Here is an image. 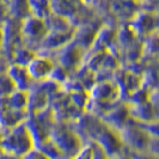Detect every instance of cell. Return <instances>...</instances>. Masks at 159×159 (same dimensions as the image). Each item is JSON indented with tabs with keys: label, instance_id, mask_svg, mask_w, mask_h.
Wrapping results in <instances>:
<instances>
[{
	"label": "cell",
	"instance_id": "obj_11",
	"mask_svg": "<svg viewBox=\"0 0 159 159\" xmlns=\"http://www.w3.org/2000/svg\"><path fill=\"white\" fill-rule=\"evenodd\" d=\"M6 102H7V105L10 108L18 110V111L26 112V104H28V95H26V92L15 90L8 97H6Z\"/></svg>",
	"mask_w": 159,
	"mask_h": 159
},
{
	"label": "cell",
	"instance_id": "obj_8",
	"mask_svg": "<svg viewBox=\"0 0 159 159\" xmlns=\"http://www.w3.org/2000/svg\"><path fill=\"white\" fill-rule=\"evenodd\" d=\"M52 13L71 19L75 12V4L72 0H49Z\"/></svg>",
	"mask_w": 159,
	"mask_h": 159
},
{
	"label": "cell",
	"instance_id": "obj_3",
	"mask_svg": "<svg viewBox=\"0 0 159 159\" xmlns=\"http://www.w3.org/2000/svg\"><path fill=\"white\" fill-rule=\"evenodd\" d=\"M57 52V61L62 68L66 71H77L84 62V49L80 48L75 42L71 40L64 47L56 50Z\"/></svg>",
	"mask_w": 159,
	"mask_h": 159
},
{
	"label": "cell",
	"instance_id": "obj_2",
	"mask_svg": "<svg viewBox=\"0 0 159 159\" xmlns=\"http://www.w3.org/2000/svg\"><path fill=\"white\" fill-rule=\"evenodd\" d=\"M49 138L60 148V151L67 157V159L73 158L83 147L80 143H81L80 136L72 129L64 126V123L55 122L50 130Z\"/></svg>",
	"mask_w": 159,
	"mask_h": 159
},
{
	"label": "cell",
	"instance_id": "obj_6",
	"mask_svg": "<svg viewBox=\"0 0 159 159\" xmlns=\"http://www.w3.org/2000/svg\"><path fill=\"white\" fill-rule=\"evenodd\" d=\"M128 26L132 29L134 35L147 37L157 31V17L152 12H138L130 18Z\"/></svg>",
	"mask_w": 159,
	"mask_h": 159
},
{
	"label": "cell",
	"instance_id": "obj_18",
	"mask_svg": "<svg viewBox=\"0 0 159 159\" xmlns=\"http://www.w3.org/2000/svg\"><path fill=\"white\" fill-rule=\"evenodd\" d=\"M80 1H83L84 4H88V5H90V4H92L95 0H80Z\"/></svg>",
	"mask_w": 159,
	"mask_h": 159
},
{
	"label": "cell",
	"instance_id": "obj_5",
	"mask_svg": "<svg viewBox=\"0 0 159 159\" xmlns=\"http://www.w3.org/2000/svg\"><path fill=\"white\" fill-rule=\"evenodd\" d=\"M55 67V62L52 57L44 55H36L28 64L26 70L29 72L31 79L35 83L49 79L50 73Z\"/></svg>",
	"mask_w": 159,
	"mask_h": 159
},
{
	"label": "cell",
	"instance_id": "obj_14",
	"mask_svg": "<svg viewBox=\"0 0 159 159\" xmlns=\"http://www.w3.org/2000/svg\"><path fill=\"white\" fill-rule=\"evenodd\" d=\"M93 157H95V148L91 145H88L85 147H81L79 152L72 159H93Z\"/></svg>",
	"mask_w": 159,
	"mask_h": 159
},
{
	"label": "cell",
	"instance_id": "obj_17",
	"mask_svg": "<svg viewBox=\"0 0 159 159\" xmlns=\"http://www.w3.org/2000/svg\"><path fill=\"white\" fill-rule=\"evenodd\" d=\"M2 52V34H1V28H0V54Z\"/></svg>",
	"mask_w": 159,
	"mask_h": 159
},
{
	"label": "cell",
	"instance_id": "obj_9",
	"mask_svg": "<svg viewBox=\"0 0 159 159\" xmlns=\"http://www.w3.org/2000/svg\"><path fill=\"white\" fill-rule=\"evenodd\" d=\"M28 2L30 16L44 20L52 13L49 0H28Z\"/></svg>",
	"mask_w": 159,
	"mask_h": 159
},
{
	"label": "cell",
	"instance_id": "obj_15",
	"mask_svg": "<svg viewBox=\"0 0 159 159\" xmlns=\"http://www.w3.org/2000/svg\"><path fill=\"white\" fill-rule=\"evenodd\" d=\"M23 159H48V158L39 150V148L34 147L32 150H30V151L26 152V153L24 154Z\"/></svg>",
	"mask_w": 159,
	"mask_h": 159
},
{
	"label": "cell",
	"instance_id": "obj_10",
	"mask_svg": "<svg viewBox=\"0 0 159 159\" xmlns=\"http://www.w3.org/2000/svg\"><path fill=\"white\" fill-rule=\"evenodd\" d=\"M35 56H36V54H35V52L32 50L31 48L22 44L13 52V54L11 56V60H12V64L26 67L28 64L31 61Z\"/></svg>",
	"mask_w": 159,
	"mask_h": 159
},
{
	"label": "cell",
	"instance_id": "obj_12",
	"mask_svg": "<svg viewBox=\"0 0 159 159\" xmlns=\"http://www.w3.org/2000/svg\"><path fill=\"white\" fill-rule=\"evenodd\" d=\"M8 5H10V12L13 16L12 18L23 20L26 17L30 16L28 0H10Z\"/></svg>",
	"mask_w": 159,
	"mask_h": 159
},
{
	"label": "cell",
	"instance_id": "obj_7",
	"mask_svg": "<svg viewBox=\"0 0 159 159\" xmlns=\"http://www.w3.org/2000/svg\"><path fill=\"white\" fill-rule=\"evenodd\" d=\"M7 74L12 80V83L15 84L16 90H19V91L28 92L35 84V81L31 79L25 66L12 64L7 68Z\"/></svg>",
	"mask_w": 159,
	"mask_h": 159
},
{
	"label": "cell",
	"instance_id": "obj_4",
	"mask_svg": "<svg viewBox=\"0 0 159 159\" xmlns=\"http://www.w3.org/2000/svg\"><path fill=\"white\" fill-rule=\"evenodd\" d=\"M47 26L44 24V20L39 19L36 17L29 16L20 23V32L24 41H30V42H36L41 44L43 37L47 34Z\"/></svg>",
	"mask_w": 159,
	"mask_h": 159
},
{
	"label": "cell",
	"instance_id": "obj_19",
	"mask_svg": "<svg viewBox=\"0 0 159 159\" xmlns=\"http://www.w3.org/2000/svg\"><path fill=\"white\" fill-rule=\"evenodd\" d=\"M130 1H133V0H130Z\"/></svg>",
	"mask_w": 159,
	"mask_h": 159
},
{
	"label": "cell",
	"instance_id": "obj_16",
	"mask_svg": "<svg viewBox=\"0 0 159 159\" xmlns=\"http://www.w3.org/2000/svg\"><path fill=\"white\" fill-rule=\"evenodd\" d=\"M111 159H132V157H127V156H123V154H116V156H114Z\"/></svg>",
	"mask_w": 159,
	"mask_h": 159
},
{
	"label": "cell",
	"instance_id": "obj_13",
	"mask_svg": "<svg viewBox=\"0 0 159 159\" xmlns=\"http://www.w3.org/2000/svg\"><path fill=\"white\" fill-rule=\"evenodd\" d=\"M15 90H16L15 84L12 83L7 73H1L0 74V98L8 97Z\"/></svg>",
	"mask_w": 159,
	"mask_h": 159
},
{
	"label": "cell",
	"instance_id": "obj_1",
	"mask_svg": "<svg viewBox=\"0 0 159 159\" xmlns=\"http://www.w3.org/2000/svg\"><path fill=\"white\" fill-rule=\"evenodd\" d=\"M0 147L6 154L13 157H23L26 152L35 147L25 121L6 132L0 140Z\"/></svg>",
	"mask_w": 159,
	"mask_h": 159
}]
</instances>
